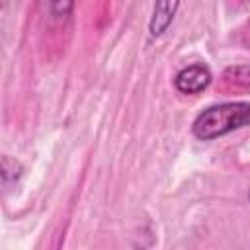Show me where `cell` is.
<instances>
[{
    "mask_svg": "<svg viewBox=\"0 0 250 250\" xmlns=\"http://www.w3.org/2000/svg\"><path fill=\"white\" fill-rule=\"evenodd\" d=\"M250 125V104L227 102L203 109L191 123V133L199 141H211L230 131Z\"/></svg>",
    "mask_w": 250,
    "mask_h": 250,
    "instance_id": "obj_1",
    "label": "cell"
},
{
    "mask_svg": "<svg viewBox=\"0 0 250 250\" xmlns=\"http://www.w3.org/2000/svg\"><path fill=\"white\" fill-rule=\"evenodd\" d=\"M209 84H211V70L201 62L184 66L174 76V86L182 94H199Z\"/></svg>",
    "mask_w": 250,
    "mask_h": 250,
    "instance_id": "obj_2",
    "label": "cell"
},
{
    "mask_svg": "<svg viewBox=\"0 0 250 250\" xmlns=\"http://www.w3.org/2000/svg\"><path fill=\"white\" fill-rule=\"evenodd\" d=\"M178 6H180V0H154L152 16L148 21L150 37H160L166 33V29L170 27V23L176 18Z\"/></svg>",
    "mask_w": 250,
    "mask_h": 250,
    "instance_id": "obj_3",
    "label": "cell"
},
{
    "mask_svg": "<svg viewBox=\"0 0 250 250\" xmlns=\"http://www.w3.org/2000/svg\"><path fill=\"white\" fill-rule=\"evenodd\" d=\"M225 80L240 90H250V66H230L225 70Z\"/></svg>",
    "mask_w": 250,
    "mask_h": 250,
    "instance_id": "obj_4",
    "label": "cell"
},
{
    "mask_svg": "<svg viewBox=\"0 0 250 250\" xmlns=\"http://www.w3.org/2000/svg\"><path fill=\"white\" fill-rule=\"evenodd\" d=\"M21 164L14 158H10L8 154L2 156V184L8 188L12 182H16L20 176H21Z\"/></svg>",
    "mask_w": 250,
    "mask_h": 250,
    "instance_id": "obj_5",
    "label": "cell"
},
{
    "mask_svg": "<svg viewBox=\"0 0 250 250\" xmlns=\"http://www.w3.org/2000/svg\"><path fill=\"white\" fill-rule=\"evenodd\" d=\"M70 6H72V0H51V8L57 14H68Z\"/></svg>",
    "mask_w": 250,
    "mask_h": 250,
    "instance_id": "obj_6",
    "label": "cell"
}]
</instances>
